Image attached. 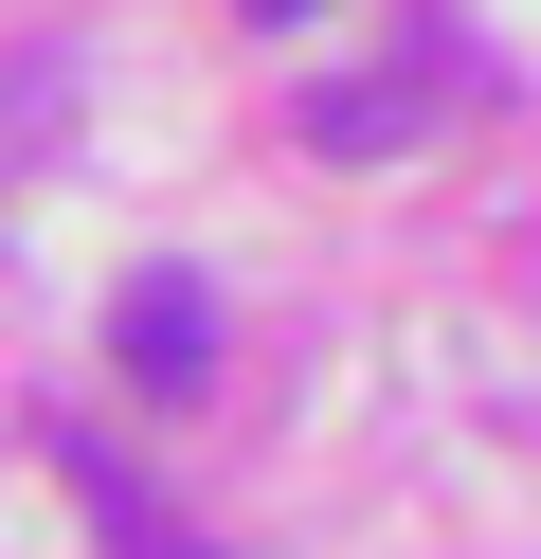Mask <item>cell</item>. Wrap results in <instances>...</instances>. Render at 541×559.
Returning a JSON list of instances; mask_svg holds the SVG:
<instances>
[{"label":"cell","instance_id":"obj_1","mask_svg":"<svg viewBox=\"0 0 541 559\" xmlns=\"http://www.w3.org/2000/svg\"><path fill=\"white\" fill-rule=\"evenodd\" d=\"M55 469H72V506H91V523H108L127 559H216V542H199V523H180V506H163V487H144V469H127L108 433H55Z\"/></svg>","mask_w":541,"mask_h":559},{"label":"cell","instance_id":"obj_2","mask_svg":"<svg viewBox=\"0 0 541 559\" xmlns=\"http://www.w3.org/2000/svg\"><path fill=\"white\" fill-rule=\"evenodd\" d=\"M108 343H127V379H199L216 361V325H199V271H127V289H108Z\"/></svg>","mask_w":541,"mask_h":559},{"label":"cell","instance_id":"obj_3","mask_svg":"<svg viewBox=\"0 0 541 559\" xmlns=\"http://www.w3.org/2000/svg\"><path fill=\"white\" fill-rule=\"evenodd\" d=\"M252 19H307V0H252Z\"/></svg>","mask_w":541,"mask_h":559}]
</instances>
